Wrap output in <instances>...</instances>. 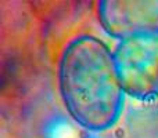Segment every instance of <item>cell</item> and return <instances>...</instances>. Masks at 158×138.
Segmentation results:
<instances>
[{
  "label": "cell",
  "mask_w": 158,
  "mask_h": 138,
  "mask_svg": "<svg viewBox=\"0 0 158 138\" xmlns=\"http://www.w3.org/2000/svg\"><path fill=\"white\" fill-rule=\"evenodd\" d=\"M58 87L67 112L86 130H108L122 113L125 90L114 51L96 36H77L64 47Z\"/></svg>",
  "instance_id": "cell-1"
},
{
  "label": "cell",
  "mask_w": 158,
  "mask_h": 138,
  "mask_svg": "<svg viewBox=\"0 0 158 138\" xmlns=\"http://www.w3.org/2000/svg\"><path fill=\"white\" fill-rule=\"evenodd\" d=\"M114 60L125 94L137 100L158 97V30L122 39Z\"/></svg>",
  "instance_id": "cell-2"
},
{
  "label": "cell",
  "mask_w": 158,
  "mask_h": 138,
  "mask_svg": "<svg viewBox=\"0 0 158 138\" xmlns=\"http://www.w3.org/2000/svg\"><path fill=\"white\" fill-rule=\"evenodd\" d=\"M97 14L107 35L119 40L158 30V0H103Z\"/></svg>",
  "instance_id": "cell-3"
}]
</instances>
